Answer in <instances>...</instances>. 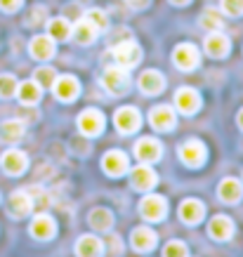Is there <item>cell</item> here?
<instances>
[{"instance_id": "cell-1", "label": "cell", "mask_w": 243, "mask_h": 257, "mask_svg": "<svg viewBox=\"0 0 243 257\" xmlns=\"http://www.w3.org/2000/svg\"><path fill=\"white\" fill-rule=\"evenodd\" d=\"M102 85L106 87L113 97L128 92V90H130V76H128V69H123V66H109L102 76Z\"/></svg>"}, {"instance_id": "cell-2", "label": "cell", "mask_w": 243, "mask_h": 257, "mask_svg": "<svg viewBox=\"0 0 243 257\" xmlns=\"http://www.w3.org/2000/svg\"><path fill=\"white\" fill-rule=\"evenodd\" d=\"M140 215L147 222H161L168 215V201L163 196H156V194L144 196L140 203Z\"/></svg>"}, {"instance_id": "cell-3", "label": "cell", "mask_w": 243, "mask_h": 257, "mask_svg": "<svg viewBox=\"0 0 243 257\" xmlns=\"http://www.w3.org/2000/svg\"><path fill=\"white\" fill-rule=\"evenodd\" d=\"M113 57H116L118 66H123V69H133L137 66L142 59V47L135 43V40H123V43H118L113 47Z\"/></svg>"}, {"instance_id": "cell-4", "label": "cell", "mask_w": 243, "mask_h": 257, "mask_svg": "<svg viewBox=\"0 0 243 257\" xmlns=\"http://www.w3.org/2000/svg\"><path fill=\"white\" fill-rule=\"evenodd\" d=\"M113 125L118 127V133L123 135H133L135 130H140L142 125V118H140V111L135 106H120L113 116Z\"/></svg>"}, {"instance_id": "cell-5", "label": "cell", "mask_w": 243, "mask_h": 257, "mask_svg": "<svg viewBox=\"0 0 243 257\" xmlns=\"http://www.w3.org/2000/svg\"><path fill=\"white\" fill-rule=\"evenodd\" d=\"M173 62L180 71H194L198 66V62H201V55H198V50L191 43H182V45L175 47Z\"/></svg>"}, {"instance_id": "cell-6", "label": "cell", "mask_w": 243, "mask_h": 257, "mask_svg": "<svg viewBox=\"0 0 243 257\" xmlns=\"http://www.w3.org/2000/svg\"><path fill=\"white\" fill-rule=\"evenodd\" d=\"M175 106L184 116H194L198 111V106H201V97H198V92L194 87H180L175 92Z\"/></svg>"}, {"instance_id": "cell-7", "label": "cell", "mask_w": 243, "mask_h": 257, "mask_svg": "<svg viewBox=\"0 0 243 257\" xmlns=\"http://www.w3.org/2000/svg\"><path fill=\"white\" fill-rule=\"evenodd\" d=\"M149 123H151V127H154V130H158V133H170V130L175 127V123H177L173 106L163 104V106H156V109H151Z\"/></svg>"}, {"instance_id": "cell-8", "label": "cell", "mask_w": 243, "mask_h": 257, "mask_svg": "<svg viewBox=\"0 0 243 257\" xmlns=\"http://www.w3.org/2000/svg\"><path fill=\"white\" fill-rule=\"evenodd\" d=\"M180 161L189 168H198L205 161V147L198 140H189L180 144Z\"/></svg>"}, {"instance_id": "cell-9", "label": "cell", "mask_w": 243, "mask_h": 257, "mask_svg": "<svg viewBox=\"0 0 243 257\" xmlns=\"http://www.w3.org/2000/svg\"><path fill=\"white\" fill-rule=\"evenodd\" d=\"M78 130L85 137H97L104 130V116L97 109H85L78 116Z\"/></svg>"}, {"instance_id": "cell-10", "label": "cell", "mask_w": 243, "mask_h": 257, "mask_svg": "<svg viewBox=\"0 0 243 257\" xmlns=\"http://www.w3.org/2000/svg\"><path fill=\"white\" fill-rule=\"evenodd\" d=\"M26 165H29V158H26V154L19 151V149H10V151H5L3 158H0V168L8 172V175H12V177H19V175L26 170Z\"/></svg>"}, {"instance_id": "cell-11", "label": "cell", "mask_w": 243, "mask_h": 257, "mask_svg": "<svg viewBox=\"0 0 243 257\" xmlns=\"http://www.w3.org/2000/svg\"><path fill=\"white\" fill-rule=\"evenodd\" d=\"M161 151H163V147L154 137H142L135 144V156L140 158L142 163H156V161H161Z\"/></svg>"}, {"instance_id": "cell-12", "label": "cell", "mask_w": 243, "mask_h": 257, "mask_svg": "<svg viewBox=\"0 0 243 257\" xmlns=\"http://www.w3.org/2000/svg\"><path fill=\"white\" fill-rule=\"evenodd\" d=\"M130 182H133V189L135 191H151L156 187V172L149 168V163H142L140 168H135L133 175H130Z\"/></svg>"}, {"instance_id": "cell-13", "label": "cell", "mask_w": 243, "mask_h": 257, "mask_svg": "<svg viewBox=\"0 0 243 257\" xmlns=\"http://www.w3.org/2000/svg\"><path fill=\"white\" fill-rule=\"evenodd\" d=\"M52 90H55L57 99L59 101H73L80 92V83L73 76H59L52 83Z\"/></svg>"}, {"instance_id": "cell-14", "label": "cell", "mask_w": 243, "mask_h": 257, "mask_svg": "<svg viewBox=\"0 0 243 257\" xmlns=\"http://www.w3.org/2000/svg\"><path fill=\"white\" fill-rule=\"evenodd\" d=\"M29 52H31L33 59L38 62H47L55 57V40L50 36H36V38L29 43Z\"/></svg>"}, {"instance_id": "cell-15", "label": "cell", "mask_w": 243, "mask_h": 257, "mask_svg": "<svg viewBox=\"0 0 243 257\" xmlns=\"http://www.w3.org/2000/svg\"><path fill=\"white\" fill-rule=\"evenodd\" d=\"M128 156L123 154V151H109L106 156L102 158V168L106 175H111V177H120V175H126L128 172Z\"/></svg>"}, {"instance_id": "cell-16", "label": "cell", "mask_w": 243, "mask_h": 257, "mask_svg": "<svg viewBox=\"0 0 243 257\" xmlns=\"http://www.w3.org/2000/svg\"><path fill=\"white\" fill-rule=\"evenodd\" d=\"M208 234L215 238V241H229L234 236V222L227 217V215H215L208 224Z\"/></svg>"}, {"instance_id": "cell-17", "label": "cell", "mask_w": 243, "mask_h": 257, "mask_svg": "<svg viewBox=\"0 0 243 257\" xmlns=\"http://www.w3.org/2000/svg\"><path fill=\"white\" fill-rule=\"evenodd\" d=\"M130 245L137 252H149L156 245V231H151L149 226H137L133 234H130Z\"/></svg>"}, {"instance_id": "cell-18", "label": "cell", "mask_w": 243, "mask_h": 257, "mask_svg": "<svg viewBox=\"0 0 243 257\" xmlns=\"http://www.w3.org/2000/svg\"><path fill=\"white\" fill-rule=\"evenodd\" d=\"M205 215V205L196 198H187L180 203V219L187 224H198Z\"/></svg>"}, {"instance_id": "cell-19", "label": "cell", "mask_w": 243, "mask_h": 257, "mask_svg": "<svg viewBox=\"0 0 243 257\" xmlns=\"http://www.w3.org/2000/svg\"><path fill=\"white\" fill-rule=\"evenodd\" d=\"M57 231V224L55 219L50 217V215H45V212H40V215H36L31 222V236H36V238H40V241H47V238H52Z\"/></svg>"}, {"instance_id": "cell-20", "label": "cell", "mask_w": 243, "mask_h": 257, "mask_svg": "<svg viewBox=\"0 0 243 257\" xmlns=\"http://www.w3.org/2000/svg\"><path fill=\"white\" fill-rule=\"evenodd\" d=\"M229 50H231V45H229V38H227V36H222L220 31H212L210 36L205 38V52H208L210 57H215V59L227 57Z\"/></svg>"}, {"instance_id": "cell-21", "label": "cell", "mask_w": 243, "mask_h": 257, "mask_svg": "<svg viewBox=\"0 0 243 257\" xmlns=\"http://www.w3.org/2000/svg\"><path fill=\"white\" fill-rule=\"evenodd\" d=\"M97 33H99L97 26H94L92 22H87L85 17L71 29V36H73V40H76L78 45H92L94 38H97Z\"/></svg>"}, {"instance_id": "cell-22", "label": "cell", "mask_w": 243, "mask_h": 257, "mask_svg": "<svg viewBox=\"0 0 243 257\" xmlns=\"http://www.w3.org/2000/svg\"><path fill=\"white\" fill-rule=\"evenodd\" d=\"M217 196H220V201L224 203H238L243 196V189H241V182L234 177H227L220 182V187H217Z\"/></svg>"}, {"instance_id": "cell-23", "label": "cell", "mask_w": 243, "mask_h": 257, "mask_svg": "<svg viewBox=\"0 0 243 257\" xmlns=\"http://www.w3.org/2000/svg\"><path fill=\"white\" fill-rule=\"evenodd\" d=\"M165 87V78L158 73V71H144L140 76V90L144 94H158Z\"/></svg>"}, {"instance_id": "cell-24", "label": "cell", "mask_w": 243, "mask_h": 257, "mask_svg": "<svg viewBox=\"0 0 243 257\" xmlns=\"http://www.w3.org/2000/svg\"><path fill=\"white\" fill-rule=\"evenodd\" d=\"M31 208H33V201H31V194H29V191H15V194L10 196V212H12L15 217L29 215Z\"/></svg>"}, {"instance_id": "cell-25", "label": "cell", "mask_w": 243, "mask_h": 257, "mask_svg": "<svg viewBox=\"0 0 243 257\" xmlns=\"http://www.w3.org/2000/svg\"><path fill=\"white\" fill-rule=\"evenodd\" d=\"M104 248H102V241L97 238V236H80L78 243H76V255L80 257H97L102 255Z\"/></svg>"}, {"instance_id": "cell-26", "label": "cell", "mask_w": 243, "mask_h": 257, "mask_svg": "<svg viewBox=\"0 0 243 257\" xmlns=\"http://www.w3.org/2000/svg\"><path fill=\"white\" fill-rule=\"evenodd\" d=\"M17 97L24 106H33L40 101V85L36 80H26L22 85H17Z\"/></svg>"}, {"instance_id": "cell-27", "label": "cell", "mask_w": 243, "mask_h": 257, "mask_svg": "<svg viewBox=\"0 0 243 257\" xmlns=\"http://www.w3.org/2000/svg\"><path fill=\"white\" fill-rule=\"evenodd\" d=\"M87 222L94 231H109L111 224H113V215H111L106 208H94L90 215H87Z\"/></svg>"}, {"instance_id": "cell-28", "label": "cell", "mask_w": 243, "mask_h": 257, "mask_svg": "<svg viewBox=\"0 0 243 257\" xmlns=\"http://www.w3.org/2000/svg\"><path fill=\"white\" fill-rule=\"evenodd\" d=\"M24 130H26V127H24L22 120H15V118H12V120H5V123L0 125V137L5 142H19L24 137Z\"/></svg>"}, {"instance_id": "cell-29", "label": "cell", "mask_w": 243, "mask_h": 257, "mask_svg": "<svg viewBox=\"0 0 243 257\" xmlns=\"http://www.w3.org/2000/svg\"><path fill=\"white\" fill-rule=\"evenodd\" d=\"M201 26H203V29H208V31H220L222 26H224L222 10H217V8L203 10V15H201Z\"/></svg>"}, {"instance_id": "cell-30", "label": "cell", "mask_w": 243, "mask_h": 257, "mask_svg": "<svg viewBox=\"0 0 243 257\" xmlns=\"http://www.w3.org/2000/svg\"><path fill=\"white\" fill-rule=\"evenodd\" d=\"M47 31H50V38L52 40H66L71 36V24H69V19L57 17V19H52V22L47 24Z\"/></svg>"}, {"instance_id": "cell-31", "label": "cell", "mask_w": 243, "mask_h": 257, "mask_svg": "<svg viewBox=\"0 0 243 257\" xmlns=\"http://www.w3.org/2000/svg\"><path fill=\"white\" fill-rule=\"evenodd\" d=\"M55 78H57V73H55V69H50V66H40V69L33 73V80H36L40 87H52Z\"/></svg>"}, {"instance_id": "cell-32", "label": "cell", "mask_w": 243, "mask_h": 257, "mask_svg": "<svg viewBox=\"0 0 243 257\" xmlns=\"http://www.w3.org/2000/svg\"><path fill=\"white\" fill-rule=\"evenodd\" d=\"M17 78L10 76V73H3L0 76V97H15L17 94Z\"/></svg>"}, {"instance_id": "cell-33", "label": "cell", "mask_w": 243, "mask_h": 257, "mask_svg": "<svg viewBox=\"0 0 243 257\" xmlns=\"http://www.w3.org/2000/svg\"><path fill=\"white\" fill-rule=\"evenodd\" d=\"M85 19H87V22H92L94 26H97V31H104V29L109 26L104 10H90V12H85Z\"/></svg>"}, {"instance_id": "cell-34", "label": "cell", "mask_w": 243, "mask_h": 257, "mask_svg": "<svg viewBox=\"0 0 243 257\" xmlns=\"http://www.w3.org/2000/svg\"><path fill=\"white\" fill-rule=\"evenodd\" d=\"M222 12L229 17L243 15V0H222Z\"/></svg>"}, {"instance_id": "cell-35", "label": "cell", "mask_w": 243, "mask_h": 257, "mask_svg": "<svg viewBox=\"0 0 243 257\" xmlns=\"http://www.w3.org/2000/svg\"><path fill=\"white\" fill-rule=\"evenodd\" d=\"M163 255H168V257H173V255L184 257V255H189V250H187V245H184L182 241H170L163 248Z\"/></svg>"}, {"instance_id": "cell-36", "label": "cell", "mask_w": 243, "mask_h": 257, "mask_svg": "<svg viewBox=\"0 0 243 257\" xmlns=\"http://www.w3.org/2000/svg\"><path fill=\"white\" fill-rule=\"evenodd\" d=\"M29 194H31V201H33V208H45L47 203H50V198H47V194L43 191L40 187H31L29 189Z\"/></svg>"}, {"instance_id": "cell-37", "label": "cell", "mask_w": 243, "mask_h": 257, "mask_svg": "<svg viewBox=\"0 0 243 257\" xmlns=\"http://www.w3.org/2000/svg\"><path fill=\"white\" fill-rule=\"evenodd\" d=\"M45 15H47V10L43 5H36L31 10V15H29V24H43L45 22Z\"/></svg>"}, {"instance_id": "cell-38", "label": "cell", "mask_w": 243, "mask_h": 257, "mask_svg": "<svg viewBox=\"0 0 243 257\" xmlns=\"http://www.w3.org/2000/svg\"><path fill=\"white\" fill-rule=\"evenodd\" d=\"M24 0H0V10L3 12H17V10L22 8Z\"/></svg>"}, {"instance_id": "cell-39", "label": "cell", "mask_w": 243, "mask_h": 257, "mask_svg": "<svg viewBox=\"0 0 243 257\" xmlns=\"http://www.w3.org/2000/svg\"><path fill=\"white\" fill-rule=\"evenodd\" d=\"M126 3H128V5H130L133 10H144L147 5H149V0H126Z\"/></svg>"}, {"instance_id": "cell-40", "label": "cell", "mask_w": 243, "mask_h": 257, "mask_svg": "<svg viewBox=\"0 0 243 257\" xmlns=\"http://www.w3.org/2000/svg\"><path fill=\"white\" fill-rule=\"evenodd\" d=\"M111 245H113L111 252H120V238H118V236H111Z\"/></svg>"}, {"instance_id": "cell-41", "label": "cell", "mask_w": 243, "mask_h": 257, "mask_svg": "<svg viewBox=\"0 0 243 257\" xmlns=\"http://www.w3.org/2000/svg\"><path fill=\"white\" fill-rule=\"evenodd\" d=\"M236 125H238V127L243 130V109L238 111V116H236Z\"/></svg>"}, {"instance_id": "cell-42", "label": "cell", "mask_w": 243, "mask_h": 257, "mask_svg": "<svg viewBox=\"0 0 243 257\" xmlns=\"http://www.w3.org/2000/svg\"><path fill=\"white\" fill-rule=\"evenodd\" d=\"M173 5H187V3H191V0H170Z\"/></svg>"}]
</instances>
